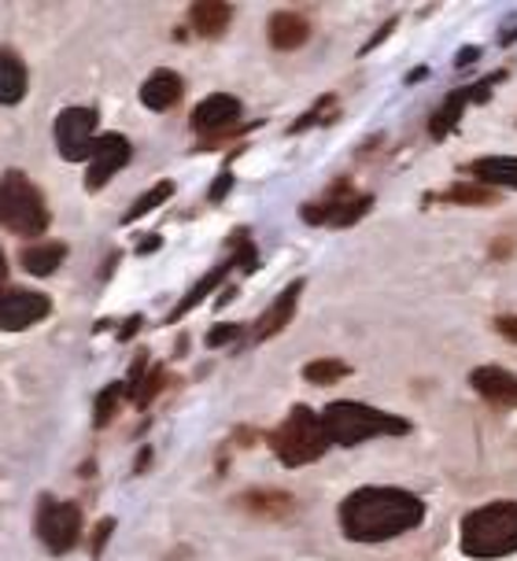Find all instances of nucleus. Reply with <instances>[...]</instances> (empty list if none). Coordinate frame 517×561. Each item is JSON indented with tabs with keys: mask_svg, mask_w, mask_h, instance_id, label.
<instances>
[{
	"mask_svg": "<svg viewBox=\"0 0 517 561\" xmlns=\"http://www.w3.org/2000/svg\"><path fill=\"white\" fill-rule=\"evenodd\" d=\"M425 520V503L403 488H359L341 503V528L352 543H384L414 533Z\"/></svg>",
	"mask_w": 517,
	"mask_h": 561,
	"instance_id": "nucleus-1",
	"label": "nucleus"
},
{
	"mask_svg": "<svg viewBox=\"0 0 517 561\" xmlns=\"http://www.w3.org/2000/svg\"><path fill=\"white\" fill-rule=\"evenodd\" d=\"M322 425H325L330 444H336V447H359L366 439H377V436L411 433V425H406L403 417L384 414V410L366 407V403H355V399H336V403L325 407Z\"/></svg>",
	"mask_w": 517,
	"mask_h": 561,
	"instance_id": "nucleus-2",
	"label": "nucleus"
},
{
	"mask_svg": "<svg viewBox=\"0 0 517 561\" xmlns=\"http://www.w3.org/2000/svg\"><path fill=\"white\" fill-rule=\"evenodd\" d=\"M462 554L476 561L506 558L517 550V503H489L462 517Z\"/></svg>",
	"mask_w": 517,
	"mask_h": 561,
	"instance_id": "nucleus-3",
	"label": "nucleus"
},
{
	"mask_svg": "<svg viewBox=\"0 0 517 561\" xmlns=\"http://www.w3.org/2000/svg\"><path fill=\"white\" fill-rule=\"evenodd\" d=\"M274 455L282 458V466L296 469V466H311L325 455L333 444L325 436L322 414H314L311 407H292V414L282 421V428L271 436Z\"/></svg>",
	"mask_w": 517,
	"mask_h": 561,
	"instance_id": "nucleus-4",
	"label": "nucleus"
},
{
	"mask_svg": "<svg viewBox=\"0 0 517 561\" xmlns=\"http://www.w3.org/2000/svg\"><path fill=\"white\" fill-rule=\"evenodd\" d=\"M0 222L19 237H37L48 226V207L37 185L19 170H8L0 178Z\"/></svg>",
	"mask_w": 517,
	"mask_h": 561,
	"instance_id": "nucleus-5",
	"label": "nucleus"
},
{
	"mask_svg": "<svg viewBox=\"0 0 517 561\" xmlns=\"http://www.w3.org/2000/svg\"><path fill=\"white\" fill-rule=\"evenodd\" d=\"M370 207H374V196L370 193H355L352 182L341 178V182H333V188L322 199L303 204L300 218H303V222H311V226H355Z\"/></svg>",
	"mask_w": 517,
	"mask_h": 561,
	"instance_id": "nucleus-6",
	"label": "nucleus"
},
{
	"mask_svg": "<svg viewBox=\"0 0 517 561\" xmlns=\"http://www.w3.org/2000/svg\"><path fill=\"white\" fill-rule=\"evenodd\" d=\"M37 536H42V543L53 550V554L74 550L78 539H82V510H78V503H53V499L42 503Z\"/></svg>",
	"mask_w": 517,
	"mask_h": 561,
	"instance_id": "nucleus-7",
	"label": "nucleus"
},
{
	"mask_svg": "<svg viewBox=\"0 0 517 561\" xmlns=\"http://www.w3.org/2000/svg\"><path fill=\"white\" fill-rule=\"evenodd\" d=\"M96 112L93 107H67L56 118V145L59 156L71 159V163H82V159L93 156L96 145Z\"/></svg>",
	"mask_w": 517,
	"mask_h": 561,
	"instance_id": "nucleus-8",
	"label": "nucleus"
},
{
	"mask_svg": "<svg viewBox=\"0 0 517 561\" xmlns=\"http://www.w3.org/2000/svg\"><path fill=\"white\" fill-rule=\"evenodd\" d=\"M506 78V70H495V75H489L484 82H476V85H466V89H455V93H447V100L440 107L433 112V118H429V134L436 137V140H444L447 134H451L455 126H459V118H462V112L470 104H484V100L492 96V89L499 85Z\"/></svg>",
	"mask_w": 517,
	"mask_h": 561,
	"instance_id": "nucleus-9",
	"label": "nucleus"
},
{
	"mask_svg": "<svg viewBox=\"0 0 517 561\" xmlns=\"http://www.w3.org/2000/svg\"><path fill=\"white\" fill-rule=\"evenodd\" d=\"M53 314V304L42 293H26V288H0V329L19 333Z\"/></svg>",
	"mask_w": 517,
	"mask_h": 561,
	"instance_id": "nucleus-10",
	"label": "nucleus"
},
{
	"mask_svg": "<svg viewBox=\"0 0 517 561\" xmlns=\"http://www.w3.org/2000/svg\"><path fill=\"white\" fill-rule=\"evenodd\" d=\"M129 156H134V145L123 137V134H104L96 137L93 145V156H89V174H85V188L89 193H96V188H104L112 182V174H118Z\"/></svg>",
	"mask_w": 517,
	"mask_h": 561,
	"instance_id": "nucleus-11",
	"label": "nucleus"
},
{
	"mask_svg": "<svg viewBox=\"0 0 517 561\" xmlns=\"http://www.w3.org/2000/svg\"><path fill=\"white\" fill-rule=\"evenodd\" d=\"M237 123H241V100L230 96V93H215L196 104L193 112V129L204 134L207 140H218V137H230Z\"/></svg>",
	"mask_w": 517,
	"mask_h": 561,
	"instance_id": "nucleus-12",
	"label": "nucleus"
},
{
	"mask_svg": "<svg viewBox=\"0 0 517 561\" xmlns=\"http://www.w3.org/2000/svg\"><path fill=\"white\" fill-rule=\"evenodd\" d=\"M470 385L473 392L481 399H489L492 407H503V410H517V377L510 369H499V366H481L470 374Z\"/></svg>",
	"mask_w": 517,
	"mask_h": 561,
	"instance_id": "nucleus-13",
	"label": "nucleus"
},
{
	"mask_svg": "<svg viewBox=\"0 0 517 561\" xmlns=\"http://www.w3.org/2000/svg\"><path fill=\"white\" fill-rule=\"evenodd\" d=\"M466 174L484 188H514L517 193V156H484L466 167Z\"/></svg>",
	"mask_w": 517,
	"mask_h": 561,
	"instance_id": "nucleus-14",
	"label": "nucleus"
},
{
	"mask_svg": "<svg viewBox=\"0 0 517 561\" xmlns=\"http://www.w3.org/2000/svg\"><path fill=\"white\" fill-rule=\"evenodd\" d=\"M300 293H303V280H292V285L285 288L282 296L274 299L271 307H266V314L258 318L255 322V340H271V336H277L282 329L292 322V314H296V304H300Z\"/></svg>",
	"mask_w": 517,
	"mask_h": 561,
	"instance_id": "nucleus-15",
	"label": "nucleus"
},
{
	"mask_svg": "<svg viewBox=\"0 0 517 561\" xmlns=\"http://www.w3.org/2000/svg\"><path fill=\"white\" fill-rule=\"evenodd\" d=\"M185 82L174 75V70H156L152 78L141 85V104L148 112H171V107L182 100Z\"/></svg>",
	"mask_w": 517,
	"mask_h": 561,
	"instance_id": "nucleus-16",
	"label": "nucleus"
},
{
	"mask_svg": "<svg viewBox=\"0 0 517 561\" xmlns=\"http://www.w3.org/2000/svg\"><path fill=\"white\" fill-rule=\"evenodd\" d=\"M266 34H271V45L277 48V53H292V48L307 45V37H311V23L296 12H274Z\"/></svg>",
	"mask_w": 517,
	"mask_h": 561,
	"instance_id": "nucleus-17",
	"label": "nucleus"
},
{
	"mask_svg": "<svg viewBox=\"0 0 517 561\" xmlns=\"http://www.w3.org/2000/svg\"><path fill=\"white\" fill-rule=\"evenodd\" d=\"M233 266H237V263H233V255H230V259H226V263H218V266L211 270V274H204V277L196 280V285H193V288H188V293H185V299H182V304H177V307L171 310V314H166V322H177V318H185V314H188V310H193V307H200L204 299L211 296L218 285H222V280H226V274H230Z\"/></svg>",
	"mask_w": 517,
	"mask_h": 561,
	"instance_id": "nucleus-18",
	"label": "nucleus"
},
{
	"mask_svg": "<svg viewBox=\"0 0 517 561\" xmlns=\"http://www.w3.org/2000/svg\"><path fill=\"white\" fill-rule=\"evenodd\" d=\"M230 19H233V8L222 4V0H204V4H193V12H188V23H193V30L200 37H222Z\"/></svg>",
	"mask_w": 517,
	"mask_h": 561,
	"instance_id": "nucleus-19",
	"label": "nucleus"
},
{
	"mask_svg": "<svg viewBox=\"0 0 517 561\" xmlns=\"http://www.w3.org/2000/svg\"><path fill=\"white\" fill-rule=\"evenodd\" d=\"M26 96V64L0 48V104H19Z\"/></svg>",
	"mask_w": 517,
	"mask_h": 561,
	"instance_id": "nucleus-20",
	"label": "nucleus"
},
{
	"mask_svg": "<svg viewBox=\"0 0 517 561\" xmlns=\"http://www.w3.org/2000/svg\"><path fill=\"white\" fill-rule=\"evenodd\" d=\"M237 503L258 517H288L296 510V499L285 495V491H244Z\"/></svg>",
	"mask_w": 517,
	"mask_h": 561,
	"instance_id": "nucleus-21",
	"label": "nucleus"
},
{
	"mask_svg": "<svg viewBox=\"0 0 517 561\" xmlns=\"http://www.w3.org/2000/svg\"><path fill=\"white\" fill-rule=\"evenodd\" d=\"M64 259H67V248L64 244H30V248H23L19 263H23L30 274L48 277V274H56Z\"/></svg>",
	"mask_w": 517,
	"mask_h": 561,
	"instance_id": "nucleus-22",
	"label": "nucleus"
},
{
	"mask_svg": "<svg viewBox=\"0 0 517 561\" xmlns=\"http://www.w3.org/2000/svg\"><path fill=\"white\" fill-rule=\"evenodd\" d=\"M436 199H444V204H470V207H484V204H495L499 193H492V188L476 185V182H459L451 185L447 193H440Z\"/></svg>",
	"mask_w": 517,
	"mask_h": 561,
	"instance_id": "nucleus-23",
	"label": "nucleus"
},
{
	"mask_svg": "<svg viewBox=\"0 0 517 561\" xmlns=\"http://www.w3.org/2000/svg\"><path fill=\"white\" fill-rule=\"evenodd\" d=\"M171 196H174V182H159V185H152L141 199H137L134 207L126 210L123 222H137V218H145L148 210H156L159 204H166V199H171Z\"/></svg>",
	"mask_w": 517,
	"mask_h": 561,
	"instance_id": "nucleus-24",
	"label": "nucleus"
},
{
	"mask_svg": "<svg viewBox=\"0 0 517 561\" xmlns=\"http://www.w3.org/2000/svg\"><path fill=\"white\" fill-rule=\"evenodd\" d=\"M352 369L344 363H336V358H318V363L303 366V377L311 380V385H336L341 377H347Z\"/></svg>",
	"mask_w": 517,
	"mask_h": 561,
	"instance_id": "nucleus-25",
	"label": "nucleus"
},
{
	"mask_svg": "<svg viewBox=\"0 0 517 561\" xmlns=\"http://www.w3.org/2000/svg\"><path fill=\"white\" fill-rule=\"evenodd\" d=\"M163 385H166V369H163V366H156L152 374L137 380V385H134V399H137V407H148V403H152V399L159 396V388H163Z\"/></svg>",
	"mask_w": 517,
	"mask_h": 561,
	"instance_id": "nucleus-26",
	"label": "nucleus"
},
{
	"mask_svg": "<svg viewBox=\"0 0 517 561\" xmlns=\"http://www.w3.org/2000/svg\"><path fill=\"white\" fill-rule=\"evenodd\" d=\"M126 392V385H107L101 399H96V428H104L107 421L115 417V410H118V399H123Z\"/></svg>",
	"mask_w": 517,
	"mask_h": 561,
	"instance_id": "nucleus-27",
	"label": "nucleus"
},
{
	"mask_svg": "<svg viewBox=\"0 0 517 561\" xmlns=\"http://www.w3.org/2000/svg\"><path fill=\"white\" fill-rule=\"evenodd\" d=\"M333 107H336V100H333V96H322V100H318V107H314V112H307V115L300 118V123H296V126H292V134H300V129H307V126H314V123H318V118H322L325 112H333Z\"/></svg>",
	"mask_w": 517,
	"mask_h": 561,
	"instance_id": "nucleus-28",
	"label": "nucleus"
},
{
	"mask_svg": "<svg viewBox=\"0 0 517 561\" xmlns=\"http://www.w3.org/2000/svg\"><path fill=\"white\" fill-rule=\"evenodd\" d=\"M241 336V325H218L207 333V347H222V344H230V340Z\"/></svg>",
	"mask_w": 517,
	"mask_h": 561,
	"instance_id": "nucleus-29",
	"label": "nucleus"
},
{
	"mask_svg": "<svg viewBox=\"0 0 517 561\" xmlns=\"http://www.w3.org/2000/svg\"><path fill=\"white\" fill-rule=\"evenodd\" d=\"M495 329H499L503 340L517 344V314H499V318H495Z\"/></svg>",
	"mask_w": 517,
	"mask_h": 561,
	"instance_id": "nucleus-30",
	"label": "nucleus"
},
{
	"mask_svg": "<svg viewBox=\"0 0 517 561\" xmlns=\"http://www.w3.org/2000/svg\"><path fill=\"white\" fill-rule=\"evenodd\" d=\"M115 533V520L112 517H104L101 525H96V533H93V554H101L104 543H107V536Z\"/></svg>",
	"mask_w": 517,
	"mask_h": 561,
	"instance_id": "nucleus-31",
	"label": "nucleus"
},
{
	"mask_svg": "<svg viewBox=\"0 0 517 561\" xmlns=\"http://www.w3.org/2000/svg\"><path fill=\"white\" fill-rule=\"evenodd\" d=\"M230 185H233V178H230V174H222V178H218V182L211 185V193H207V199H215V204H218V199L230 193Z\"/></svg>",
	"mask_w": 517,
	"mask_h": 561,
	"instance_id": "nucleus-32",
	"label": "nucleus"
},
{
	"mask_svg": "<svg viewBox=\"0 0 517 561\" xmlns=\"http://www.w3.org/2000/svg\"><path fill=\"white\" fill-rule=\"evenodd\" d=\"M476 56H481V48H462L459 59H455V67H470Z\"/></svg>",
	"mask_w": 517,
	"mask_h": 561,
	"instance_id": "nucleus-33",
	"label": "nucleus"
},
{
	"mask_svg": "<svg viewBox=\"0 0 517 561\" xmlns=\"http://www.w3.org/2000/svg\"><path fill=\"white\" fill-rule=\"evenodd\" d=\"M137 329H141V318H129V322L123 325V333H118V340H129L137 333Z\"/></svg>",
	"mask_w": 517,
	"mask_h": 561,
	"instance_id": "nucleus-34",
	"label": "nucleus"
},
{
	"mask_svg": "<svg viewBox=\"0 0 517 561\" xmlns=\"http://www.w3.org/2000/svg\"><path fill=\"white\" fill-rule=\"evenodd\" d=\"M422 78H429V70H425V67H417V70H414V75H411V78H406V82H422Z\"/></svg>",
	"mask_w": 517,
	"mask_h": 561,
	"instance_id": "nucleus-35",
	"label": "nucleus"
},
{
	"mask_svg": "<svg viewBox=\"0 0 517 561\" xmlns=\"http://www.w3.org/2000/svg\"><path fill=\"white\" fill-rule=\"evenodd\" d=\"M152 248H159V237H145V244H141V252H152Z\"/></svg>",
	"mask_w": 517,
	"mask_h": 561,
	"instance_id": "nucleus-36",
	"label": "nucleus"
},
{
	"mask_svg": "<svg viewBox=\"0 0 517 561\" xmlns=\"http://www.w3.org/2000/svg\"><path fill=\"white\" fill-rule=\"evenodd\" d=\"M8 277V259H4V252H0V280Z\"/></svg>",
	"mask_w": 517,
	"mask_h": 561,
	"instance_id": "nucleus-37",
	"label": "nucleus"
}]
</instances>
